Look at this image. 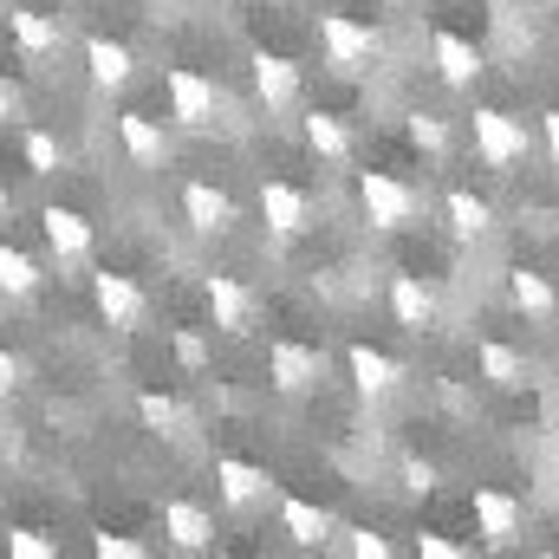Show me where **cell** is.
I'll return each instance as SVG.
<instances>
[{"label": "cell", "mask_w": 559, "mask_h": 559, "mask_svg": "<svg viewBox=\"0 0 559 559\" xmlns=\"http://www.w3.org/2000/svg\"><path fill=\"white\" fill-rule=\"evenodd\" d=\"M540 7H559V0H540Z\"/></svg>", "instance_id": "41"}, {"label": "cell", "mask_w": 559, "mask_h": 559, "mask_svg": "<svg viewBox=\"0 0 559 559\" xmlns=\"http://www.w3.org/2000/svg\"><path fill=\"white\" fill-rule=\"evenodd\" d=\"M345 371H352L358 397H391V391L404 384V365H397L391 352H378V345H352V352H345Z\"/></svg>", "instance_id": "12"}, {"label": "cell", "mask_w": 559, "mask_h": 559, "mask_svg": "<svg viewBox=\"0 0 559 559\" xmlns=\"http://www.w3.org/2000/svg\"><path fill=\"white\" fill-rule=\"evenodd\" d=\"M7 554H13V559H52L59 547H52V540H39L33 527H7Z\"/></svg>", "instance_id": "30"}, {"label": "cell", "mask_w": 559, "mask_h": 559, "mask_svg": "<svg viewBox=\"0 0 559 559\" xmlns=\"http://www.w3.org/2000/svg\"><path fill=\"white\" fill-rule=\"evenodd\" d=\"M248 66H254V92H261L267 111H286V105L299 98V66H293L286 52H267V46H261Z\"/></svg>", "instance_id": "14"}, {"label": "cell", "mask_w": 559, "mask_h": 559, "mask_svg": "<svg viewBox=\"0 0 559 559\" xmlns=\"http://www.w3.org/2000/svg\"><path fill=\"white\" fill-rule=\"evenodd\" d=\"M475 371H481L495 391H521V384H527V358H521L514 345H501V338H481V345H475Z\"/></svg>", "instance_id": "22"}, {"label": "cell", "mask_w": 559, "mask_h": 559, "mask_svg": "<svg viewBox=\"0 0 559 559\" xmlns=\"http://www.w3.org/2000/svg\"><path fill=\"white\" fill-rule=\"evenodd\" d=\"M118 143H124V156H131L138 169H156V163L169 156L163 124H156V118H143V111H124V118H118Z\"/></svg>", "instance_id": "19"}, {"label": "cell", "mask_w": 559, "mask_h": 559, "mask_svg": "<svg viewBox=\"0 0 559 559\" xmlns=\"http://www.w3.org/2000/svg\"><path fill=\"white\" fill-rule=\"evenodd\" d=\"M404 131H411V143H417L423 156H449V118H436V111H411Z\"/></svg>", "instance_id": "28"}, {"label": "cell", "mask_w": 559, "mask_h": 559, "mask_svg": "<svg viewBox=\"0 0 559 559\" xmlns=\"http://www.w3.org/2000/svg\"><path fill=\"white\" fill-rule=\"evenodd\" d=\"M13 391H20V358H13V352L0 345V404H7Z\"/></svg>", "instance_id": "36"}, {"label": "cell", "mask_w": 559, "mask_h": 559, "mask_svg": "<svg viewBox=\"0 0 559 559\" xmlns=\"http://www.w3.org/2000/svg\"><path fill=\"white\" fill-rule=\"evenodd\" d=\"M39 228H46V248H52L59 261H85V254H92V222H85L79 209L52 202V209L39 215Z\"/></svg>", "instance_id": "15"}, {"label": "cell", "mask_w": 559, "mask_h": 559, "mask_svg": "<svg viewBox=\"0 0 559 559\" xmlns=\"http://www.w3.org/2000/svg\"><path fill=\"white\" fill-rule=\"evenodd\" d=\"M20 156H26L33 176H59V163H66V150H59L52 131H26V138H20Z\"/></svg>", "instance_id": "29"}, {"label": "cell", "mask_w": 559, "mask_h": 559, "mask_svg": "<svg viewBox=\"0 0 559 559\" xmlns=\"http://www.w3.org/2000/svg\"><path fill=\"white\" fill-rule=\"evenodd\" d=\"M182 222H189L195 235L222 241V235L235 228V195L215 189V182H182Z\"/></svg>", "instance_id": "8"}, {"label": "cell", "mask_w": 559, "mask_h": 559, "mask_svg": "<svg viewBox=\"0 0 559 559\" xmlns=\"http://www.w3.org/2000/svg\"><path fill=\"white\" fill-rule=\"evenodd\" d=\"M7 209H13V202H7V182H0V228H7Z\"/></svg>", "instance_id": "39"}, {"label": "cell", "mask_w": 559, "mask_h": 559, "mask_svg": "<svg viewBox=\"0 0 559 559\" xmlns=\"http://www.w3.org/2000/svg\"><path fill=\"white\" fill-rule=\"evenodd\" d=\"M358 202H365V222L384 228V235H397V228L417 222V189L404 176H391V169H365L358 176Z\"/></svg>", "instance_id": "1"}, {"label": "cell", "mask_w": 559, "mask_h": 559, "mask_svg": "<svg viewBox=\"0 0 559 559\" xmlns=\"http://www.w3.org/2000/svg\"><path fill=\"white\" fill-rule=\"evenodd\" d=\"M138 417H143V429H156V436H182V411H176V397H163V391H138Z\"/></svg>", "instance_id": "27"}, {"label": "cell", "mask_w": 559, "mask_h": 559, "mask_svg": "<svg viewBox=\"0 0 559 559\" xmlns=\"http://www.w3.org/2000/svg\"><path fill=\"white\" fill-rule=\"evenodd\" d=\"M417 554L423 559H462V547H455L449 534H417Z\"/></svg>", "instance_id": "34"}, {"label": "cell", "mask_w": 559, "mask_h": 559, "mask_svg": "<svg viewBox=\"0 0 559 559\" xmlns=\"http://www.w3.org/2000/svg\"><path fill=\"white\" fill-rule=\"evenodd\" d=\"M475 534L488 540V547H514L521 540V501L514 495H501V488H475Z\"/></svg>", "instance_id": "10"}, {"label": "cell", "mask_w": 559, "mask_h": 559, "mask_svg": "<svg viewBox=\"0 0 559 559\" xmlns=\"http://www.w3.org/2000/svg\"><path fill=\"white\" fill-rule=\"evenodd\" d=\"M163 534L182 547V554H202L215 540V514L202 501H163Z\"/></svg>", "instance_id": "17"}, {"label": "cell", "mask_w": 559, "mask_h": 559, "mask_svg": "<svg viewBox=\"0 0 559 559\" xmlns=\"http://www.w3.org/2000/svg\"><path fill=\"white\" fill-rule=\"evenodd\" d=\"M215 488H222V501H228V508H254L261 495H274V475H267L261 462L222 455V462H215Z\"/></svg>", "instance_id": "13"}, {"label": "cell", "mask_w": 559, "mask_h": 559, "mask_svg": "<svg viewBox=\"0 0 559 559\" xmlns=\"http://www.w3.org/2000/svg\"><path fill=\"white\" fill-rule=\"evenodd\" d=\"M384 7H411V0H384Z\"/></svg>", "instance_id": "40"}, {"label": "cell", "mask_w": 559, "mask_h": 559, "mask_svg": "<svg viewBox=\"0 0 559 559\" xmlns=\"http://www.w3.org/2000/svg\"><path fill=\"white\" fill-rule=\"evenodd\" d=\"M299 131H306V150H312L319 163H345V156H352V131H345L332 111H306Z\"/></svg>", "instance_id": "23"}, {"label": "cell", "mask_w": 559, "mask_h": 559, "mask_svg": "<svg viewBox=\"0 0 559 559\" xmlns=\"http://www.w3.org/2000/svg\"><path fill=\"white\" fill-rule=\"evenodd\" d=\"M352 554H358V559H384V554H391V540H384V534H371V527H358V534H352Z\"/></svg>", "instance_id": "35"}, {"label": "cell", "mask_w": 559, "mask_h": 559, "mask_svg": "<svg viewBox=\"0 0 559 559\" xmlns=\"http://www.w3.org/2000/svg\"><path fill=\"white\" fill-rule=\"evenodd\" d=\"M540 131H547V156H554V169H559V111L540 118Z\"/></svg>", "instance_id": "37"}, {"label": "cell", "mask_w": 559, "mask_h": 559, "mask_svg": "<svg viewBox=\"0 0 559 559\" xmlns=\"http://www.w3.org/2000/svg\"><path fill=\"white\" fill-rule=\"evenodd\" d=\"M176 365L182 371H202L209 365V338L202 332H176Z\"/></svg>", "instance_id": "31"}, {"label": "cell", "mask_w": 559, "mask_h": 559, "mask_svg": "<svg viewBox=\"0 0 559 559\" xmlns=\"http://www.w3.org/2000/svg\"><path fill=\"white\" fill-rule=\"evenodd\" d=\"M7 33H13V46L26 52V59H52L59 52V20H46L39 7H7Z\"/></svg>", "instance_id": "16"}, {"label": "cell", "mask_w": 559, "mask_h": 559, "mask_svg": "<svg viewBox=\"0 0 559 559\" xmlns=\"http://www.w3.org/2000/svg\"><path fill=\"white\" fill-rule=\"evenodd\" d=\"M13 118V85H0V124Z\"/></svg>", "instance_id": "38"}, {"label": "cell", "mask_w": 559, "mask_h": 559, "mask_svg": "<svg viewBox=\"0 0 559 559\" xmlns=\"http://www.w3.org/2000/svg\"><path fill=\"white\" fill-rule=\"evenodd\" d=\"M39 261L26 254V248H13V241H0V293L7 299H26V293H39Z\"/></svg>", "instance_id": "26"}, {"label": "cell", "mask_w": 559, "mask_h": 559, "mask_svg": "<svg viewBox=\"0 0 559 559\" xmlns=\"http://www.w3.org/2000/svg\"><path fill=\"white\" fill-rule=\"evenodd\" d=\"M85 72H92V85H98V92H124V85L138 79V59H131V46H124V39L92 33V39H85Z\"/></svg>", "instance_id": "11"}, {"label": "cell", "mask_w": 559, "mask_h": 559, "mask_svg": "<svg viewBox=\"0 0 559 559\" xmlns=\"http://www.w3.org/2000/svg\"><path fill=\"white\" fill-rule=\"evenodd\" d=\"M391 319H397L404 332L436 325V293H429L417 274H397V280H391Z\"/></svg>", "instance_id": "20"}, {"label": "cell", "mask_w": 559, "mask_h": 559, "mask_svg": "<svg viewBox=\"0 0 559 559\" xmlns=\"http://www.w3.org/2000/svg\"><path fill=\"white\" fill-rule=\"evenodd\" d=\"M261 222L274 228V235H306L312 228V195L299 189V182H261Z\"/></svg>", "instance_id": "9"}, {"label": "cell", "mask_w": 559, "mask_h": 559, "mask_svg": "<svg viewBox=\"0 0 559 559\" xmlns=\"http://www.w3.org/2000/svg\"><path fill=\"white\" fill-rule=\"evenodd\" d=\"M202 299H209L215 332H228V338H248V332H254V293L235 274H209L202 280Z\"/></svg>", "instance_id": "6"}, {"label": "cell", "mask_w": 559, "mask_h": 559, "mask_svg": "<svg viewBox=\"0 0 559 559\" xmlns=\"http://www.w3.org/2000/svg\"><path fill=\"white\" fill-rule=\"evenodd\" d=\"M163 92H169V118L182 124V131H209L215 124V79H202L195 66H169L163 72Z\"/></svg>", "instance_id": "3"}, {"label": "cell", "mask_w": 559, "mask_h": 559, "mask_svg": "<svg viewBox=\"0 0 559 559\" xmlns=\"http://www.w3.org/2000/svg\"><path fill=\"white\" fill-rule=\"evenodd\" d=\"M92 554L98 559H138L143 540H131V534H92Z\"/></svg>", "instance_id": "32"}, {"label": "cell", "mask_w": 559, "mask_h": 559, "mask_svg": "<svg viewBox=\"0 0 559 559\" xmlns=\"http://www.w3.org/2000/svg\"><path fill=\"white\" fill-rule=\"evenodd\" d=\"M92 306H98V319L105 325H118V332H138L143 319H150V299H143V286L131 274H92Z\"/></svg>", "instance_id": "4"}, {"label": "cell", "mask_w": 559, "mask_h": 559, "mask_svg": "<svg viewBox=\"0 0 559 559\" xmlns=\"http://www.w3.org/2000/svg\"><path fill=\"white\" fill-rule=\"evenodd\" d=\"M280 527H286L299 547H319V540H332V514H325V508H312V501H299V495L280 508Z\"/></svg>", "instance_id": "25"}, {"label": "cell", "mask_w": 559, "mask_h": 559, "mask_svg": "<svg viewBox=\"0 0 559 559\" xmlns=\"http://www.w3.org/2000/svg\"><path fill=\"white\" fill-rule=\"evenodd\" d=\"M267 378H274V391L299 397V391H312L325 378V352L319 345H299V338H274L267 345Z\"/></svg>", "instance_id": "5"}, {"label": "cell", "mask_w": 559, "mask_h": 559, "mask_svg": "<svg viewBox=\"0 0 559 559\" xmlns=\"http://www.w3.org/2000/svg\"><path fill=\"white\" fill-rule=\"evenodd\" d=\"M508 293H514V306H521L527 319H554V312H559L554 280L534 274V267H514V274H508Z\"/></svg>", "instance_id": "24"}, {"label": "cell", "mask_w": 559, "mask_h": 559, "mask_svg": "<svg viewBox=\"0 0 559 559\" xmlns=\"http://www.w3.org/2000/svg\"><path fill=\"white\" fill-rule=\"evenodd\" d=\"M436 72H442V85H449V92H468V85L481 79V52H475L462 33H449V26H442V33H436Z\"/></svg>", "instance_id": "18"}, {"label": "cell", "mask_w": 559, "mask_h": 559, "mask_svg": "<svg viewBox=\"0 0 559 559\" xmlns=\"http://www.w3.org/2000/svg\"><path fill=\"white\" fill-rule=\"evenodd\" d=\"M404 488H411V495H436V462H417V455H411V462H404Z\"/></svg>", "instance_id": "33"}, {"label": "cell", "mask_w": 559, "mask_h": 559, "mask_svg": "<svg viewBox=\"0 0 559 559\" xmlns=\"http://www.w3.org/2000/svg\"><path fill=\"white\" fill-rule=\"evenodd\" d=\"M475 156L488 169H514L527 156V131L508 118V111H475Z\"/></svg>", "instance_id": "7"}, {"label": "cell", "mask_w": 559, "mask_h": 559, "mask_svg": "<svg viewBox=\"0 0 559 559\" xmlns=\"http://www.w3.org/2000/svg\"><path fill=\"white\" fill-rule=\"evenodd\" d=\"M442 215H449V235H455V241H481V235L495 228V209H488L475 189H449V195H442Z\"/></svg>", "instance_id": "21"}, {"label": "cell", "mask_w": 559, "mask_h": 559, "mask_svg": "<svg viewBox=\"0 0 559 559\" xmlns=\"http://www.w3.org/2000/svg\"><path fill=\"white\" fill-rule=\"evenodd\" d=\"M319 46H325V66L338 72H365L378 59V33L352 13H319Z\"/></svg>", "instance_id": "2"}]
</instances>
